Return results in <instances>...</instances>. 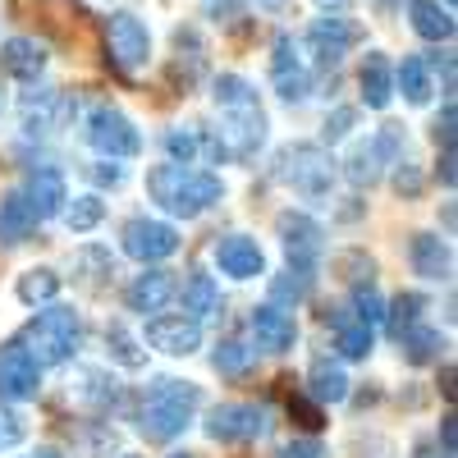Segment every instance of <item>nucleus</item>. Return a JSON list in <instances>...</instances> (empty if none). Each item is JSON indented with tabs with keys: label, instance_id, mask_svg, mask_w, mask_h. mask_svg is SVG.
<instances>
[{
	"label": "nucleus",
	"instance_id": "c756f323",
	"mask_svg": "<svg viewBox=\"0 0 458 458\" xmlns=\"http://www.w3.org/2000/svg\"><path fill=\"white\" fill-rule=\"evenodd\" d=\"M394 83L403 88V97H408L412 106H427V101H431V73H427V60H422V55H408V60L399 64V73H394Z\"/></svg>",
	"mask_w": 458,
	"mask_h": 458
},
{
	"label": "nucleus",
	"instance_id": "ea45409f",
	"mask_svg": "<svg viewBox=\"0 0 458 458\" xmlns=\"http://www.w3.org/2000/svg\"><path fill=\"white\" fill-rule=\"evenodd\" d=\"M349 308H353V312H358V321H367V326L386 321V302H380L376 284H358V289H353V302H349Z\"/></svg>",
	"mask_w": 458,
	"mask_h": 458
},
{
	"label": "nucleus",
	"instance_id": "8fccbe9b",
	"mask_svg": "<svg viewBox=\"0 0 458 458\" xmlns=\"http://www.w3.org/2000/svg\"><path fill=\"white\" fill-rule=\"evenodd\" d=\"M440 179H445V188H454V151H445V161H440Z\"/></svg>",
	"mask_w": 458,
	"mask_h": 458
},
{
	"label": "nucleus",
	"instance_id": "6ab92c4d",
	"mask_svg": "<svg viewBox=\"0 0 458 458\" xmlns=\"http://www.w3.org/2000/svg\"><path fill=\"white\" fill-rule=\"evenodd\" d=\"M326 326L335 330V344H339L344 358L362 362V358L371 353V326L358 321V312L349 308V302H335V308H326Z\"/></svg>",
	"mask_w": 458,
	"mask_h": 458
},
{
	"label": "nucleus",
	"instance_id": "20e7f679",
	"mask_svg": "<svg viewBox=\"0 0 458 458\" xmlns=\"http://www.w3.org/2000/svg\"><path fill=\"white\" fill-rule=\"evenodd\" d=\"M276 179L284 188H293L298 198H326L335 170H330V157L317 142H293L276 157Z\"/></svg>",
	"mask_w": 458,
	"mask_h": 458
},
{
	"label": "nucleus",
	"instance_id": "c9c22d12",
	"mask_svg": "<svg viewBox=\"0 0 458 458\" xmlns=\"http://www.w3.org/2000/svg\"><path fill=\"white\" fill-rule=\"evenodd\" d=\"M55 293H60V276L47 271V266H42V271H28V276L19 280V298L28 302V308H37V302H51Z\"/></svg>",
	"mask_w": 458,
	"mask_h": 458
},
{
	"label": "nucleus",
	"instance_id": "f704fd0d",
	"mask_svg": "<svg viewBox=\"0 0 458 458\" xmlns=\"http://www.w3.org/2000/svg\"><path fill=\"white\" fill-rule=\"evenodd\" d=\"M211 367H216L220 376H243V371L252 367V349H248V344H239V339H225V344H216Z\"/></svg>",
	"mask_w": 458,
	"mask_h": 458
},
{
	"label": "nucleus",
	"instance_id": "7ed1b4c3",
	"mask_svg": "<svg viewBox=\"0 0 458 458\" xmlns=\"http://www.w3.org/2000/svg\"><path fill=\"white\" fill-rule=\"evenodd\" d=\"M79 312L73 308H47V312H37L28 326H23V349L32 353V362L37 367H60V362H69L73 358V349H79Z\"/></svg>",
	"mask_w": 458,
	"mask_h": 458
},
{
	"label": "nucleus",
	"instance_id": "f8f14e48",
	"mask_svg": "<svg viewBox=\"0 0 458 458\" xmlns=\"http://www.w3.org/2000/svg\"><path fill=\"white\" fill-rule=\"evenodd\" d=\"M276 229H280V243H284V252H289V266H317L326 234H321V225H317L312 216L284 211V216L276 220Z\"/></svg>",
	"mask_w": 458,
	"mask_h": 458
},
{
	"label": "nucleus",
	"instance_id": "bb28decb",
	"mask_svg": "<svg viewBox=\"0 0 458 458\" xmlns=\"http://www.w3.org/2000/svg\"><path fill=\"white\" fill-rule=\"evenodd\" d=\"M408 19H412V32L427 37V42H449L454 37V19L449 10H440V0H408Z\"/></svg>",
	"mask_w": 458,
	"mask_h": 458
},
{
	"label": "nucleus",
	"instance_id": "58836bf2",
	"mask_svg": "<svg viewBox=\"0 0 458 458\" xmlns=\"http://www.w3.org/2000/svg\"><path fill=\"white\" fill-rule=\"evenodd\" d=\"M198 129H170L165 133V151H170V161L174 165H193V157H198Z\"/></svg>",
	"mask_w": 458,
	"mask_h": 458
},
{
	"label": "nucleus",
	"instance_id": "a18cd8bd",
	"mask_svg": "<svg viewBox=\"0 0 458 458\" xmlns=\"http://www.w3.org/2000/svg\"><path fill=\"white\" fill-rule=\"evenodd\" d=\"M88 174H92L101 188H120V183H124V170H120V165H110V161H101V165H88Z\"/></svg>",
	"mask_w": 458,
	"mask_h": 458
},
{
	"label": "nucleus",
	"instance_id": "c03bdc74",
	"mask_svg": "<svg viewBox=\"0 0 458 458\" xmlns=\"http://www.w3.org/2000/svg\"><path fill=\"white\" fill-rule=\"evenodd\" d=\"M394 165H399V174H394V188H399V193H408V198H412L417 188H422V174L412 170V161H394Z\"/></svg>",
	"mask_w": 458,
	"mask_h": 458
},
{
	"label": "nucleus",
	"instance_id": "72a5a7b5",
	"mask_svg": "<svg viewBox=\"0 0 458 458\" xmlns=\"http://www.w3.org/2000/svg\"><path fill=\"white\" fill-rule=\"evenodd\" d=\"M312 293V266H289L280 280H271V302H302Z\"/></svg>",
	"mask_w": 458,
	"mask_h": 458
},
{
	"label": "nucleus",
	"instance_id": "4d7b16f0",
	"mask_svg": "<svg viewBox=\"0 0 458 458\" xmlns=\"http://www.w3.org/2000/svg\"><path fill=\"white\" fill-rule=\"evenodd\" d=\"M0 114H5V97H0Z\"/></svg>",
	"mask_w": 458,
	"mask_h": 458
},
{
	"label": "nucleus",
	"instance_id": "c85d7f7f",
	"mask_svg": "<svg viewBox=\"0 0 458 458\" xmlns=\"http://www.w3.org/2000/svg\"><path fill=\"white\" fill-rule=\"evenodd\" d=\"M32 225H37V216L23 202V193H10L0 202V243H23L32 234Z\"/></svg>",
	"mask_w": 458,
	"mask_h": 458
},
{
	"label": "nucleus",
	"instance_id": "7c9ffc66",
	"mask_svg": "<svg viewBox=\"0 0 458 458\" xmlns=\"http://www.w3.org/2000/svg\"><path fill=\"white\" fill-rule=\"evenodd\" d=\"M427 312V298L422 293H399L390 308H386V326H390V335H408V330H417V317Z\"/></svg>",
	"mask_w": 458,
	"mask_h": 458
},
{
	"label": "nucleus",
	"instance_id": "6e6d98bb",
	"mask_svg": "<svg viewBox=\"0 0 458 458\" xmlns=\"http://www.w3.org/2000/svg\"><path fill=\"white\" fill-rule=\"evenodd\" d=\"M321 5H335V10H339V5H344V0H321Z\"/></svg>",
	"mask_w": 458,
	"mask_h": 458
},
{
	"label": "nucleus",
	"instance_id": "cd10ccee",
	"mask_svg": "<svg viewBox=\"0 0 458 458\" xmlns=\"http://www.w3.org/2000/svg\"><path fill=\"white\" fill-rule=\"evenodd\" d=\"M220 308H225V298H220L216 280L202 276V271L188 276V284H183V312L202 326V317H220Z\"/></svg>",
	"mask_w": 458,
	"mask_h": 458
},
{
	"label": "nucleus",
	"instance_id": "b1692460",
	"mask_svg": "<svg viewBox=\"0 0 458 458\" xmlns=\"http://www.w3.org/2000/svg\"><path fill=\"white\" fill-rule=\"evenodd\" d=\"M408 257H412V271L422 276V280H445L449 266H454L445 239H436V234H417L412 248H408Z\"/></svg>",
	"mask_w": 458,
	"mask_h": 458
},
{
	"label": "nucleus",
	"instance_id": "f03ea898",
	"mask_svg": "<svg viewBox=\"0 0 458 458\" xmlns=\"http://www.w3.org/2000/svg\"><path fill=\"white\" fill-rule=\"evenodd\" d=\"M147 193L151 202H161L170 216H183V220H193L202 216L207 207H216L225 198V183L207 170H188V165H157L147 174Z\"/></svg>",
	"mask_w": 458,
	"mask_h": 458
},
{
	"label": "nucleus",
	"instance_id": "473e14b6",
	"mask_svg": "<svg viewBox=\"0 0 458 458\" xmlns=\"http://www.w3.org/2000/svg\"><path fill=\"white\" fill-rule=\"evenodd\" d=\"M106 349H110V358L120 362V367H129V371H138V367H147V353H142V344L124 330V326H106Z\"/></svg>",
	"mask_w": 458,
	"mask_h": 458
},
{
	"label": "nucleus",
	"instance_id": "864d4df0",
	"mask_svg": "<svg viewBox=\"0 0 458 458\" xmlns=\"http://www.w3.org/2000/svg\"><path fill=\"white\" fill-rule=\"evenodd\" d=\"M32 458H60V454H55V449H37Z\"/></svg>",
	"mask_w": 458,
	"mask_h": 458
},
{
	"label": "nucleus",
	"instance_id": "09e8293b",
	"mask_svg": "<svg viewBox=\"0 0 458 458\" xmlns=\"http://www.w3.org/2000/svg\"><path fill=\"white\" fill-rule=\"evenodd\" d=\"M440 440H445V458H454V412L440 422Z\"/></svg>",
	"mask_w": 458,
	"mask_h": 458
},
{
	"label": "nucleus",
	"instance_id": "13d9d810",
	"mask_svg": "<svg viewBox=\"0 0 458 458\" xmlns=\"http://www.w3.org/2000/svg\"><path fill=\"white\" fill-rule=\"evenodd\" d=\"M120 458H138V454H120Z\"/></svg>",
	"mask_w": 458,
	"mask_h": 458
},
{
	"label": "nucleus",
	"instance_id": "a211bd4d",
	"mask_svg": "<svg viewBox=\"0 0 458 458\" xmlns=\"http://www.w3.org/2000/svg\"><path fill=\"white\" fill-rule=\"evenodd\" d=\"M252 335H257V349L284 353V349H293V339H298V321H293V312L280 308V302H266V308L252 312Z\"/></svg>",
	"mask_w": 458,
	"mask_h": 458
},
{
	"label": "nucleus",
	"instance_id": "4be33fe9",
	"mask_svg": "<svg viewBox=\"0 0 458 458\" xmlns=\"http://www.w3.org/2000/svg\"><path fill=\"white\" fill-rule=\"evenodd\" d=\"M0 64H5L14 79L37 83V79H42V69H47V51L37 42H28V37H10V42L0 47Z\"/></svg>",
	"mask_w": 458,
	"mask_h": 458
},
{
	"label": "nucleus",
	"instance_id": "5fc2aeb1",
	"mask_svg": "<svg viewBox=\"0 0 458 458\" xmlns=\"http://www.w3.org/2000/svg\"><path fill=\"white\" fill-rule=\"evenodd\" d=\"M170 458H198V454H188V449H183V454H170Z\"/></svg>",
	"mask_w": 458,
	"mask_h": 458
},
{
	"label": "nucleus",
	"instance_id": "0eeeda50",
	"mask_svg": "<svg viewBox=\"0 0 458 458\" xmlns=\"http://www.w3.org/2000/svg\"><path fill=\"white\" fill-rule=\"evenodd\" d=\"M106 51L114 60V69L138 73L151 60V32L138 14H110L106 19Z\"/></svg>",
	"mask_w": 458,
	"mask_h": 458
},
{
	"label": "nucleus",
	"instance_id": "2eb2a0df",
	"mask_svg": "<svg viewBox=\"0 0 458 458\" xmlns=\"http://www.w3.org/2000/svg\"><path fill=\"white\" fill-rule=\"evenodd\" d=\"M216 266L234 280H257V276H266V252L248 234H225L216 243Z\"/></svg>",
	"mask_w": 458,
	"mask_h": 458
},
{
	"label": "nucleus",
	"instance_id": "2f4dec72",
	"mask_svg": "<svg viewBox=\"0 0 458 458\" xmlns=\"http://www.w3.org/2000/svg\"><path fill=\"white\" fill-rule=\"evenodd\" d=\"M399 339H403V358H408L412 367L436 362L440 349H445V335H440V330H408V335H399Z\"/></svg>",
	"mask_w": 458,
	"mask_h": 458
},
{
	"label": "nucleus",
	"instance_id": "3c124183",
	"mask_svg": "<svg viewBox=\"0 0 458 458\" xmlns=\"http://www.w3.org/2000/svg\"><path fill=\"white\" fill-rule=\"evenodd\" d=\"M412 458H436V445H431V440H422V445L412 449Z\"/></svg>",
	"mask_w": 458,
	"mask_h": 458
},
{
	"label": "nucleus",
	"instance_id": "ddd939ff",
	"mask_svg": "<svg viewBox=\"0 0 458 458\" xmlns=\"http://www.w3.org/2000/svg\"><path fill=\"white\" fill-rule=\"evenodd\" d=\"M147 344L170 358H188L202 349V326L193 317H151L147 321Z\"/></svg>",
	"mask_w": 458,
	"mask_h": 458
},
{
	"label": "nucleus",
	"instance_id": "423d86ee",
	"mask_svg": "<svg viewBox=\"0 0 458 458\" xmlns=\"http://www.w3.org/2000/svg\"><path fill=\"white\" fill-rule=\"evenodd\" d=\"M88 142L110 161H124V157H138L142 151V133L133 129L129 114L114 110V106H97L88 114Z\"/></svg>",
	"mask_w": 458,
	"mask_h": 458
},
{
	"label": "nucleus",
	"instance_id": "5701e85b",
	"mask_svg": "<svg viewBox=\"0 0 458 458\" xmlns=\"http://www.w3.org/2000/svg\"><path fill=\"white\" fill-rule=\"evenodd\" d=\"M390 97H394V69H390V60L380 55V51H371L362 60V101L371 110H386Z\"/></svg>",
	"mask_w": 458,
	"mask_h": 458
},
{
	"label": "nucleus",
	"instance_id": "f257e3e1",
	"mask_svg": "<svg viewBox=\"0 0 458 458\" xmlns=\"http://www.w3.org/2000/svg\"><path fill=\"white\" fill-rule=\"evenodd\" d=\"M202 408V386H193V380H174V376H161L157 386L147 390L142 408H138V431L147 440H174L188 422H193V412Z\"/></svg>",
	"mask_w": 458,
	"mask_h": 458
},
{
	"label": "nucleus",
	"instance_id": "a19ab883",
	"mask_svg": "<svg viewBox=\"0 0 458 458\" xmlns=\"http://www.w3.org/2000/svg\"><path fill=\"white\" fill-rule=\"evenodd\" d=\"M23 436H28L23 417H19V412H10V408H0V449H14Z\"/></svg>",
	"mask_w": 458,
	"mask_h": 458
},
{
	"label": "nucleus",
	"instance_id": "a878e982",
	"mask_svg": "<svg viewBox=\"0 0 458 458\" xmlns=\"http://www.w3.org/2000/svg\"><path fill=\"white\" fill-rule=\"evenodd\" d=\"M69 394L79 403H88V408H110L114 399H120V386H114V376H106L97 367H83L79 376L69 380Z\"/></svg>",
	"mask_w": 458,
	"mask_h": 458
},
{
	"label": "nucleus",
	"instance_id": "37998d69",
	"mask_svg": "<svg viewBox=\"0 0 458 458\" xmlns=\"http://www.w3.org/2000/svg\"><path fill=\"white\" fill-rule=\"evenodd\" d=\"M280 458H330V454H326L321 440H293V445H284Z\"/></svg>",
	"mask_w": 458,
	"mask_h": 458
},
{
	"label": "nucleus",
	"instance_id": "dca6fc26",
	"mask_svg": "<svg viewBox=\"0 0 458 458\" xmlns=\"http://www.w3.org/2000/svg\"><path fill=\"white\" fill-rule=\"evenodd\" d=\"M358 42V28L344 19V14H326V19H317L312 28H308V47H312V55L330 69V64H339L344 60V51H349Z\"/></svg>",
	"mask_w": 458,
	"mask_h": 458
},
{
	"label": "nucleus",
	"instance_id": "052dcab7",
	"mask_svg": "<svg viewBox=\"0 0 458 458\" xmlns=\"http://www.w3.org/2000/svg\"><path fill=\"white\" fill-rule=\"evenodd\" d=\"M386 5H390V0H386Z\"/></svg>",
	"mask_w": 458,
	"mask_h": 458
},
{
	"label": "nucleus",
	"instance_id": "49530a36",
	"mask_svg": "<svg viewBox=\"0 0 458 458\" xmlns=\"http://www.w3.org/2000/svg\"><path fill=\"white\" fill-rule=\"evenodd\" d=\"M454 124H458V114H454V106H445L436 120V142H445V151H454Z\"/></svg>",
	"mask_w": 458,
	"mask_h": 458
},
{
	"label": "nucleus",
	"instance_id": "4c0bfd02",
	"mask_svg": "<svg viewBox=\"0 0 458 458\" xmlns=\"http://www.w3.org/2000/svg\"><path fill=\"white\" fill-rule=\"evenodd\" d=\"M101 216H106V202H101L97 193H88V198H73V207L64 211V220H69L73 234H88V229H97V225H101Z\"/></svg>",
	"mask_w": 458,
	"mask_h": 458
},
{
	"label": "nucleus",
	"instance_id": "aec40b11",
	"mask_svg": "<svg viewBox=\"0 0 458 458\" xmlns=\"http://www.w3.org/2000/svg\"><path fill=\"white\" fill-rule=\"evenodd\" d=\"M23 202L32 207V216H37V220L60 216V211H64V202H69V193H64V174H60L55 165L32 170V174H28V188H23Z\"/></svg>",
	"mask_w": 458,
	"mask_h": 458
},
{
	"label": "nucleus",
	"instance_id": "603ef678",
	"mask_svg": "<svg viewBox=\"0 0 458 458\" xmlns=\"http://www.w3.org/2000/svg\"><path fill=\"white\" fill-rule=\"evenodd\" d=\"M257 5H266V10H280V5H284V0H257Z\"/></svg>",
	"mask_w": 458,
	"mask_h": 458
},
{
	"label": "nucleus",
	"instance_id": "bf43d9fd",
	"mask_svg": "<svg viewBox=\"0 0 458 458\" xmlns=\"http://www.w3.org/2000/svg\"><path fill=\"white\" fill-rule=\"evenodd\" d=\"M445 5H454V0H445Z\"/></svg>",
	"mask_w": 458,
	"mask_h": 458
},
{
	"label": "nucleus",
	"instance_id": "1a4fd4ad",
	"mask_svg": "<svg viewBox=\"0 0 458 458\" xmlns=\"http://www.w3.org/2000/svg\"><path fill=\"white\" fill-rule=\"evenodd\" d=\"M399 142H403L399 129H380L371 142H358V147L349 151V161H344V174H349V183L371 188V183L380 179V170L399 161Z\"/></svg>",
	"mask_w": 458,
	"mask_h": 458
},
{
	"label": "nucleus",
	"instance_id": "de8ad7c7",
	"mask_svg": "<svg viewBox=\"0 0 458 458\" xmlns=\"http://www.w3.org/2000/svg\"><path fill=\"white\" fill-rule=\"evenodd\" d=\"M289 412H298V417H302V427H312V431L321 427V412H317V403H308V399H293Z\"/></svg>",
	"mask_w": 458,
	"mask_h": 458
},
{
	"label": "nucleus",
	"instance_id": "6e6552de",
	"mask_svg": "<svg viewBox=\"0 0 458 458\" xmlns=\"http://www.w3.org/2000/svg\"><path fill=\"white\" fill-rule=\"evenodd\" d=\"M261 142H266V114H261L257 101L220 110V147H225V157L252 161Z\"/></svg>",
	"mask_w": 458,
	"mask_h": 458
},
{
	"label": "nucleus",
	"instance_id": "9b49d317",
	"mask_svg": "<svg viewBox=\"0 0 458 458\" xmlns=\"http://www.w3.org/2000/svg\"><path fill=\"white\" fill-rule=\"evenodd\" d=\"M124 252H129L133 261H165V257L179 252V229L165 225V220L138 216V220L124 225Z\"/></svg>",
	"mask_w": 458,
	"mask_h": 458
},
{
	"label": "nucleus",
	"instance_id": "393cba45",
	"mask_svg": "<svg viewBox=\"0 0 458 458\" xmlns=\"http://www.w3.org/2000/svg\"><path fill=\"white\" fill-rule=\"evenodd\" d=\"M308 394L317 403H344L349 399V376H344V367L330 362V358H317L312 371H308Z\"/></svg>",
	"mask_w": 458,
	"mask_h": 458
},
{
	"label": "nucleus",
	"instance_id": "f3484780",
	"mask_svg": "<svg viewBox=\"0 0 458 458\" xmlns=\"http://www.w3.org/2000/svg\"><path fill=\"white\" fill-rule=\"evenodd\" d=\"M271 79H276V92H280L284 101H302V97L312 92V79H308V69H302L298 47H293V37H289V32H280V37H276Z\"/></svg>",
	"mask_w": 458,
	"mask_h": 458
},
{
	"label": "nucleus",
	"instance_id": "e433bc0d",
	"mask_svg": "<svg viewBox=\"0 0 458 458\" xmlns=\"http://www.w3.org/2000/svg\"><path fill=\"white\" fill-rule=\"evenodd\" d=\"M211 97H216V106H220V110H229V106H248V101H257V92H252V83H248V79H239V73H220V79L211 83Z\"/></svg>",
	"mask_w": 458,
	"mask_h": 458
},
{
	"label": "nucleus",
	"instance_id": "9d476101",
	"mask_svg": "<svg viewBox=\"0 0 458 458\" xmlns=\"http://www.w3.org/2000/svg\"><path fill=\"white\" fill-rule=\"evenodd\" d=\"M37 390H42V367L32 362V353L19 339L5 344L0 349V399L23 403V399H37Z\"/></svg>",
	"mask_w": 458,
	"mask_h": 458
},
{
	"label": "nucleus",
	"instance_id": "39448f33",
	"mask_svg": "<svg viewBox=\"0 0 458 458\" xmlns=\"http://www.w3.org/2000/svg\"><path fill=\"white\" fill-rule=\"evenodd\" d=\"M266 431H271V408L266 403H220L207 412V436L220 445L261 440Z\"/></svg>",
	"mask_w": 458,
	"mask_h": 458
},
{
	"label": "nucleus",
	"instance_id": "4468645a",
	"mask_svg": "<svg viewBox=\"0 0 458 458\" xmlns=\"http://www.w3.org/2000/svg\"><path fill=\"white\" fill-rule=\"evenodd\" d=\"M19 114H23V129L32 138L37 133H55V129H64V120L73 114V101L64 92H55V88H42V92H28L23 97Z\"/></svg>",
	"mask_w": 458,
	"mask_h": 458
},
{
	"label": "nucleus",
	"instance_id": "79ce46f5",
	"mask_svg": "<svg viewBox=\"0 0 458 458\" xmlns=\"http://www.w3.org/2000/svg\"><path fill=\"white\" fill-rule=\"evenodd\" d=\"M353 124H358V114H353V110H335L330 120H326V142L349 138V133H353Z\"/></svg>",
	"mask_w": 458,
	"mask_h": 458
},
{
	"label": "nucleus",
	"instance_id": "412c9836",
	"mask_svg": "<svg viewBox=\"0 0 458 458\" xmlns=\"http://www.w3.org/2000/svg\"><path fill=\"white\" fill-rule=\"evenodd\" d=\"M174 293H179V284H174L170 271H142V276L124 289V302H129L133 312H142V317H157Z\"/></svg>",
	"mask_w": 458,
	"mask_h": 458
}]
</instances>
